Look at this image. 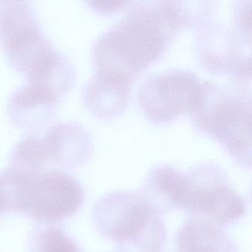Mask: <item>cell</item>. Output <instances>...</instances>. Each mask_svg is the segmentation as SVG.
Masks as SVG:
<instances>
[{"label":"cell","instance_id":"6da1fadb","mask_svg":"<svg viewBox=\"0 0 252 252\" xmlns=\"http://www.w3.org/2000/svg\"><path fill=\"white\" fill-rule=\"evenodd\" d=\"M183 19L178 8L164 4L132 11L95 44L97 75L129 87L134 76L161 55Z\"/></svg>","mask_w":252,"mask_h":252},{"label":"cell","instance_id":"7a4b0ae2","mask_svg":"<svg viewBox=\"0 0 252 252\" xmlns=\"http://www.w3.org/2000/svg\"><path fill=\"white\" fill-rule=\"evenodd\" d=\"M8 213L29 217L42 224H54L74 215L85 199L83 187L59 169L26 173L9 167L0 174Z\"/></svg>","mask_w":252,"mask_h":252},{"label":"cell","instance_id":"3957f363","mask_svg":"<svg viewBox=\"0 0 252 252\" xmlns=\"http://www.w3.org/2000/svg\"><path fill=\"white\" fill-rule=\"evenodd\" d=\"M95 229L119 252H163L166 227L163 215L139 191H113L93 209Z\"/></svg>","mask_w":252,"mask_h":252},{"label":"cell","instance_id":"277c9868","mask_svg":"<svg viewBox=\"0 0 252 252\" xmlns=\"http://www.w3.org/2000/svg\"><path fill=\"white\" fill-rule=\"evenodd\" d=\"M0 6V42L11 64L29 81L49 72L60 54L42 35L36 14L23 2Z\"/></svg>","mask_w":252,"mask_h":252},{"label":"cell","instance_id":"5b68a950","mask_svg":"<svg viewBox=\"0 0 252 252\" xmlns=\"http://www.w3.org/2000/svg\"><path fill=\"white\" fill-rule=\"evenodd\" d=\"M186 173L181 210L219 226L237 222L246 214L243 197L216 164L200 163Z\"/></svg>","mask_w":252,"mask_h":252},{"label":"cell","instance_id":"8992f818","mask_svg":"<svg viewBox=\"0 0 252 252\" xmlns=\"http://www.w3.org/2000/svg\"><path fill=\"white\" fill-rule=\"evenodd\" d=\"M203 89L200 103L192 113L200 129L214 137L244 169L251 168V104L246 98L222 94L220 89Z\"/></svg>","mask_w":252,"mask_h":252},{"label":"cell","instance_id":"52a82bcc","mask_svg":"<svg viewBox=\"0 0 252 252\" xmlns=\"http://www.w3.org/2000/svg\"><path fill=\"white\" fill-rule=\"evenodd\" d=\"M203 85L193 73L169 71L147 81L139 94L146 116L164 122L186 112H192L201 99Z\"/></svg>","mask_w":252,"mask_h":252},{"label":"cell","instance_id":"ba28073f","mask_svg":"<svg viewBox=\"0 0 252 252\" xmlns=\"http://www.w3.org/2000/svg\"><path fill=\"white\" fill-rule=\"evenodd\" d=\"M59 98L48 90L29 82L20 88L10 100L9 114L23 127H39L54 116Z\"/></svg>","mask_w":252,"mask_h":252},{"label":"cell","instance_id":"9c48e42d","mask_svg":"<svg viewBox=\"0 0 252 252\" xmlns=\"http://www.w3.org/2000/svg\"><path fill=\"white\" fill-rule=\"evenodd\" d=\"M186 174L167 165L156 166L147 174L139 193L162 215L181 210Z\"/></svg>","mask_w":252,"mask_h":252},{"label":"cell","instance_id":"30bf717a","mask_svg":"<svg viewBox=\"0 0 252 252\" xmlns=\"http://www.w3.org/2000/svg\"><path fill=\"white\" fill-rule=\"evenodd\" d=\"M177 252H238L234 240L222 227L189 218L177 233Z\"/></svg>","mask_w":252,"mask_h":252},{"label":"cell","instance_id":"8fae6325","mask_svg":"<svg viewBox=\"0 0 252 252\" xmlns=\"http://www.w3.org/2000/svg\"><path fill=\"white\" fill-rule=\"evenodd\" d=\"M50 163L64 168L84 164L91 154V147L82 129L72 125H59L50 129L44 138Z\"/></svg>","mask_w":252,"mask_h":252},{"label":"cell","instance_id":"7c38bea8","mask_svg":"<svg viewBox=\"0 0 252 252\" xmlns=\"http://www.w3.org/2000/svg\"><path fill=\"white\" fill-rule=\"evenodd\" d=\"M129 88L96 75L85 91V102L90 110L101 116L117 113L127 98Z\"/></svg>","mask_w":252,"mask_h":252},{"label":"cell","instance_id":"4fadbf2b","mask_svg":"<svg viewBox=\"0 0 252 252\" xmlns=\"http://www.w3.org/2000/svg\"><path fill=\"white\" fill-rule=\"evenodd\" d=\"M30 252H82L77 243L63 228L43 225L33 230L29 240Z\"/></svg>","mask_w":252,"mask_h":252},{"label":"cell","instance_id":"5bb4252c","mask_svg":"<svg viewBox=\"0 0 252 252\" xmlns=\"http://www.w3.org/2000/svg\"><path fill=\"white\" fill-rule=\"evenodd\" d=\"M129 2H122V1H114V2H90L91 6L98 12L110 13L121 9L125 5L129 4Z\"/></svg>","mask_w":252,"mask_h":252},{"label":"cell","instance_id":"9a60e30c","mask_svg":"<svg viewBox=\"0 0 252 252\" xmlns=\"http://www.w3.org/2000/svg\"><path fill=\"white\" fill-rule=\"evenodd\" d=\"M6 213H8L6 200H5V194L2 187L0 185V217H2Z\"/></svg>","mask_w":252,"mask_h":252},{"label":"cell","instance_id":"2e32d148","mask_svg":"<svg viewBox=\"0 0 252 252\" xmlns=\"http://www.w3.org/2000/svg\"></svg>","mask_w":252,"mask_h":252}]
</instances>
